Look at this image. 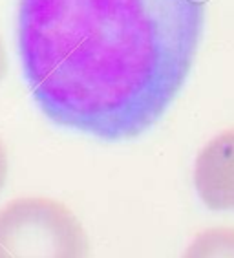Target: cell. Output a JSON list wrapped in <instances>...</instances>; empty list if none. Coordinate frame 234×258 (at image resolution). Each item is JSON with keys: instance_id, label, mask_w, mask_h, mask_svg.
Wrapping results in <instances>:
<instances>
[{"instance_id": "obj_2", "label": "cell", "mask_w": 234, "mask_h": 258, "mask_svg": "<svg viewBox=\"0 0 234 258\" xmlns=\"http://www.w3.org/2000/svg\"><path fill=\"white\" fill-rule=\"evenodd\" d=\"M88 254L85 227L57 200L17 198L0 209V258H88Z\"/></svg>"}, {"instance_id": "obj_4", "label": "cell", "mask_w": 234, "mask_h": 258, "mask_svg": "<svg viewBox=\"0 0 234 258\" xmlns=\"http://www.w3.org/2000/svg\"><path fill=\"white\" fill-rule=\"evenodd\" d=\"M181 258H234V229L214 227L199 233Z\"/></svg>"}, {"instance_id": "obj_6", "label": "cell", "mask_w": 234, "mask_h": 258, "mask_svg": "<svg viewBox=\"0 0 234 258\" xmlns=\"http://www.w3.org/2000/svg\"><path fill=\"white\" fill-rule=\"evenodd\" d=\"M6 74H8V53H6L4 39H2V35H0V81L4 79Z\"/></svg>"}, {"instance_id": "obj_3", "label": "cell", "mask_w": 234, "mask_h": 258, "mask_svg": "<svg viewBox=\"0 0 234 258\" xmlns=\"http://www.w3.org/2000/svg\"><path fill=\"white\" fill-rule=\"evenodd\" d=\"M194 187L205 207L234 211V128L205 145L194 163Z\"/></svg>"}, {"instance_id": "obj_1", "label": "cell", "mask_w": 234, "mask_h": 258, "mask_svg": "<svg viewBox=\"0 0 234 258\" xmlns=\"http://www.w3.org/2000/svg\"><path fill=\"white\" fill-rule=\"evenodd\" d=\"M207 0H20L24 79L53 124L110 143L148 132L194 66Z\"/></svg>"}, {"instance_id": "obj_5", "label": "cell", "mask_w": 234, "mask_h": 258, "mask_svg": "<svg viewBox=\"0 0 234 258\" xmlns=\"http://www.w3.org/2000/svg\"><path fill=\"white\" fill-rule=\"evenodd\" d=\"M8 169H10V165H8V150L4 147V141L0 139V190L4 187L6 179H8Z\"/></svg>"}]
</instances>
